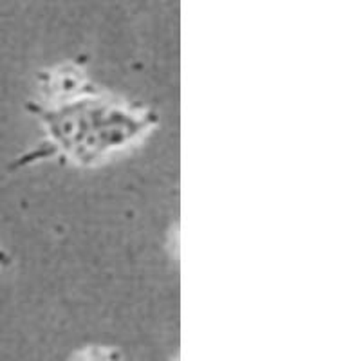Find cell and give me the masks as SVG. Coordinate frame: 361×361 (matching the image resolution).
Segmentation results:
<instances>
[{
	"mask_svg": "<svg viewBox=\"0 0 361 361\" xmlns=\"http://www.w3.org/2000/svg\"><path fill=\"white\" fill-rule=\"evenodd\" d=\"M76 361H114L111 357V354L107 350L102 349H89L85 353H82Z\"/></svg>",
	"mask_w": 361,
	"mask_h": 361,
	"instance_id": "2",
	"label": "cell"
},
{
	"mask_svg": "<svg viewBox=\"0 0 361 361\" xmlns=\"http://www.w3.org/2000/svg\"><path fill=\"white\" fill-rule=\"evenodd\" d=\"M58 150L80 164H92L112 150H121L147 134L150 112L83 94L62 105L37 109Z\"/></svg>",
	"mask_w": 361,
	"mask_h": 361,
	"instance_id": "1",
	"label": "cell"
}]
</instances>
